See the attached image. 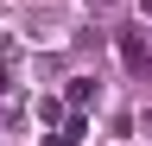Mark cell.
Instances as JSON below:
<instances>
[{
    "instance_id": "3",
    "label": "cell",
    "mask_w": 152,
    "mask_h": 146,
    "mask_svg": "<svg viewBox=\"0 0 152 146\" xmlns=\"http://www.w3.org/2000/svg\"><path fill=\"white\" fill-rule=\"evenodd\" d=\"M140 7H146V13H152V0H140Z\"/></svg>"
},
{
    "instance_id": "1",
    "label": "cell",
    "mask_w": 152,
    "mask_h": 146,
    "mask_svg": "<svg viewBox=\"0 0 152 146\" xmlns=\"http://www.w3.org/2000/svg\"><path fill=\"white\" fill-rule=\"evenodd\" d=\"M121 57H127V70H152V45L140 32H121Z\"/></svg>"
},
{
    "instance_id": "2",
    "label": "cell",
    "mask_w": 152,
    "mask_h": 146,
    "mask_svg": "<svg viewBox=\"0 0 152 146\" xmlns=\"http://www.w3.org/2000/svg\"><path fill=\"white\" fill-rule=\"evenodd\" d=\"M70 102L89 108V102H95V76H70Z\"/></svg>"
}]
</instances>
